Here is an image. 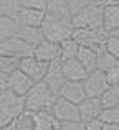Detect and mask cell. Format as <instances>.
Returning a JSON list of instances; mask_svg holds the SVG:
<instances>
[{"instance_id": "cell-1", "label": "cell", "mask_w": 119, "mask_h": 130, "mask_svg": "<svg viewBox=\"0 0 119 130\" xmlns=\"http://www.w3.org/2000/svg\"><path fill=\"white\" fill-rule=\"evenodd\" d=\"M27 110V99L10 89L0 91V127L13 124Z\"/></svg>"}, {"instance_id": "cell-2", "label": "cell", "mask_w": 119, "mask_h": 130, "mask_svg": "<svg viewBox=\"0 0 119 130\" xmlns=\"http://www.w3.org/2000/svg\"><path fill=\"white\" fill-rule=\"evenodd\" d=\"M58 94L48 87L45 81H38L35 86L30 89V92L25 95L27 99V109L33 112H42V110H51Z\"/></svg>"}, {"instance_id": "cell-3", "label": "cell", "mask_w": 119, "mask_h": 130, "mask_svg": "<svg viewBox=\"0 0 119 130\" xmlns=\"http://www.w3.org/2000/svg\"><path fill=\"white\" fill-rule=\"evenodd\" d=\"M42 30L45 33V38L55 43H61L64 40L71 38L74 31V25L71 18H58L46 13L45 20L42 23Z\"/></svg>"}, {"instance_id": "cell-4", "label": "cell", "mask_w": 119, "mask_h": 130, "mask_svg": "<svg viewBox=\"0 0 119 130\" xmlns=\"http://www.w3.org/2000/svg\"><path fill=\"white\" fill-rule=\"evenodd\" d=\"M74 28H103L104 25V5L103 3H89L74 13L73 18Z\"/></svg>"}, {"instance_id": "cell-5", "label": "cell", "mask_w": 119, "mask_h": 130, "mask_svg": "<svg viewBox=\"0 0 119 130\" xmlns=\"http://www.w3.org/2000/svg\"><path fill=\"white\" fill-rule=\"evenodd\" d=\"M108 36H109V33L104 28H74L71 38L76 40L80 43V46L93 48L98 53V51L106 48Z\"/></svg>"}, {"instance_id": "cell-6", "label": "cell", "mask_w": 119, "mask_h": 130, "mask_svg": "<svg viewBox=\"0 0 119 130\" xmlns=\"http://www.w3.org/2000/svg\"><path fill=\"white\" fill-rule=\"evenodd\" d=\"M0 54L2 56H15V58H28L35 56V46H32L30 43H27L25 40L13 36L8 40H2L0 43Z\"/></svg>"}, {"instance_id": "cell-7", "label": "cell", "mask_w": 119, "mask_h": 130, "mask_svg": "<svg viewBox=\"0 0 119 130\" xmlns=\"http://www.w3.org/2000/svg\"><path fill=\"white\" fill-rule=\"evenodd\" d=\"M51 112L55 114V117L58 119L60 122H76L81 120L80 117V107L74 102H70L68 99L58 95L51 107Z\"/></svg>"}, {"instance_id": "cell-8", "label": "cell", "mask_w": 119, "mask_h": 130, "mask_svg": "<svg viewBox=\"0 0 119 130\" xmlns=\"http://www.w3.org/2000/svg\"><path fill=\"white\" fill-rule=\"evenodd\" d=\"M84 87H86V94L88 97H98L101 99L103 94L108 91L109 83H108V77L104 71L96 69L94 73H89V76L84 81Z\"/></svg>"}, {"instance_id": "cell-9", "label": "cell", "mask_w": 119, "mask_h": 130, "mask_svg": "<svg viewBox=\"0 0 119 130\" xmlns=\"http://www.w3.org/2000/svg\"><path fill=\"white\" fill-rule=\"evenodd\" d=\"M45 81L48 84V87L51 89L55 94H60L61 87L64 86L66 83V76H64V71H63V61L61 59H55L48 64V71H46V76H45Z\"/></svg>"}, {"instance_id": "cell-10", "label": "cell", "mask_w": 119, "mask_h": 130, "mask_svg": "<svg viewBox=\"0 0 119 130\" xmlns=\"http://www.w3.org/2000/svg\"><path fill=\"white\" fill-rule=\"evenodd\" d=\"M48 64L50 63H45V61L38 59L35 56H28V58H23L22 63H20V69L30 76L35 83L38 81H43L46 76V71H48Z\"/></svg>"}, {"instance_id": "cell-11", "label": "cell", "mask_w": 119, "mask_h": 130, "mask_svg": "<svg viewBox=\"0 0 119 130\" xmlns=\"http://www.w3.org/2000/svg\"><path fill=\"white\" fill-rule=\"evenodd\" d=\"M78 107H80L81 122H89L94 120V119H99L104 110L103 101L98 97H86L81 104H78Z\"/></svg>"}, {"instance_id": "cell-12", "label": "cell", "mask_w": 119, "mask_h": 130, "mask_svg": "<svg viewBox=\"0 0 119 130\" xmlns=\"http://www.w3.org/2000/svg\"><path fill=\"white\" fill-rule=\"evenodd\" d=\"M33 86H35V81H33L30 76H27L22 69H18V71H15V73L8 74V89H10V91H13L15 94L23 95V97H25Z\"/></svg>"}, {"instance_id": "cell-13", "label": "cell", "mask_w": 119, "mask_h": 130, "mask_svg": "<svg viewBox=\"0 0 119 130\" xmlns=\"http://www.w3.org/2000/svg\"><path fill=\"white\" fill-rule=\"evenodd\" d=\"M58 95L68 99L70 102H74V104H81L88 97L86 87H84V81H66Z\"/></svg>"}, {"instance_id": "cell-14", "label": "cell", "mask_w": 119, "mask_h": 130, "mask_svg": "<svg viewBox=\"0 0 119 130\" xmlns=\"http://www.w3.org/2000/svg\"><path fill=\"white\" fill-rule=\"evenodd\" d=\"M35 58L45 61V63H51L55 59H61L60 43L50 41V40H43L38 46H35Z\"/></svg>"}, {"instance_id": "cell-15", "label": "cell", "mask_w": 119, "mask_h": 130, "mask_svg": "<svg viewBox=\"0 0 119 130\" xmlns=\"http://www.w3.org/2000/svg\"><path fill=\"white\" fill-rule=\"evenodd\" d=\"M63 71H64V76H66L68 81H86V77L89 76L88 69L81 64V61L78 58L64 59L63 61Z\"/></svg>"}, {"instance_id": "cell-16", "label": "cell", "mask_w": 119, "mask_h": 130, "mask_svg": "<svg viewBox=\"0 0 119 130\" xmlns=\"http://www.w3.org/2000/svg\"><path fill=\"white\" fill-rule=\"evenodd\" d=\"M46 17L45 10H35V8H22L18 17V22L25 26H42L43 20Z\"/></svg>"}, {"instance_id": "cell-17", "label": "cell", "mask_w": 119, "mask_h": 130, "mask_svg": "<svg viewBox=\"0 0 119 130\" xmlns=\"http://www.w3.org/2000/svg\"><path fill=\"white\" fill-rule=\"evenodd\" d=\"M17 36L25 40V41L30 43L32 46H38L43 40H46L42 26H25V25H22V28H20V31H18Z\"/></svg>"}, {"instance_id": "cell-18", "label": "cell", "mask_w": 119, "mask_h": 130, "mask_svg": "<svg viewBox=\"0 0 119 130\" xmlns=\"http://www.w3.org/2000/svg\"><path fill=\"white\" fill-rule=\"evenodd\" d=\"M46 13L58 18H73V12L68 5V0H48Z\"/></svg>"}, {"instance_id": "cell-19", "label": "cell", "mask_w": 119, "mask_h": 130, "mask_svg": "<svg viewBox=\"0 0 119 130\" xmlns=\"http://www.w3.org/2000/svg\"><path fill=\"white\" fill-rule=\"evenodd\" d=\"M22 23L15 18H8V17H0V38L8 40L18 35Z\"/></svg>"}, {"instance_id": "cell-20", "label": "cell", "mask_w": 119, "mask_h": 130, "mask_svg": "<svg viewBox=\"0 0 119 130\" xmlns=\"http://www.w3.org/2000/svg\"><path fill=\"white\" fill-rule=\"evenodd\" d=\"M78 59H80L81 64L88 69V73H94V71L98 69V53L93 48L81 46L80 53H78Z\"/></svg>"}, {"instance_id": "cell-21", "label": "cell", "mask_w": 119, "mask_h": 130, "mask_svg": "<svg viewBox=\"0 0 119 130\" xmlns=\"http://www.w3.org/2000/svg\"><path fill=\"white\" fill-rule=\"evenodd\" d=\"M108 33H113L119 28V5H104V25Z\"/></svg>"}, {"instance_id": "cell-22", "label": "cell", "mask_w": 119, "mask_h": 130, "mask_svg": "<svg viewBox=\"0 0 119 130\" xmlns=\"http://www.w3.org/2000/svg\"><path fill=\"white\" fill-rule=\"evenodd\" d=\"M13 124H15L17 130H36V127H38V114L27 109Z\"/></svg>"}, {"instance_id": "cell-23", "label": "cell", "mask_w": 119, "mask_h": 130, "mask_svg": "<svg viewBox=\"0 0 119 130\" xmlns=\"http://www.w3.org/2000/svg\"><path fill=\"white\" fill-rule=\"evenodd\" d=\"M38 114V127L36 130H60L61 122L55 117L51 110H42Z\"/></svg>"}, {"instance_id": "cell-24", "label": "cell", "mask_w": 119, "mask_h": 130, "mask_svg": "<svg viewBox=\"0 0 119 130\" xmlns=\"http://www.w3.org/2000/svg\"><path fill=\"white\" fill-rule=\"evenodd\" d=\"M22 8L23 7L20 3V0H0V13H2V17L18 20Z\"/></svg>"}, {"instance_id": "cell-25", "label": "cell", "mask_w": 119, "mask_h": 130, "mask_svg": "<svg viewBox=\"0 0 119 130\" xmlns=\"http://www.w3.org/2000/svg\"><path fill=\"white\" fill-rule=\"evenodd\" d=\"M61 48V59H73V58H78V53H80V43L73 38H68L64 41L60 43Z\"/></svg>"}, {"instance_id": "cell-26", "label": "cell", "mask_w": 119, "mask_h": 130, "mask_svg": "<svg viewBox=\"0 0 119 130\" xmlns=\"http://www.w3.org/2000/svg\"><path fill=\"white\" fill-rule=\"evenodd\" d=\"M116 64H119V58H116L114 54H111L106 48L98 51V69L99 71H104V73H106L108 69H111V68L116 66Z\"/></svg>"}, {"instance_id": "cell-27", "label": "cell", "mask_w": 119, "mask_h": 130, "mask_svg": "<svg viewBox=\"0 0 119 130\" xmlns=\"http://www.w3.org/2000/svg\"><path fill=\"white\" fill-rule=\"evenodd\" d=\"M20 63L22 59L15 56H0V73L12 74L20 69Z\"/></svg>"}, {"instance_id": "cell-28", "label": "cell", "mask_w": 119, "mask_h": 130, "mask_svg": "<svg viewBox=\"0 0 119 130\" xmlns=\"http://www.w3.org/2000/svg\"><path fill=\"white\" fill-rule=\"evenodd\" d=\"M101 101H103L104 109H108V107H116V105H119V84L108 87V91L103 94Z\"/></svg>"}, {"instance_id": "cell-29", "label": "cell", "mask_w": 119, "mask_h": 130, "mask_svg": "<svg viewBox=\"0 0 119 130\" xmlns=\"http://www.w3.org/2000/svg\"><path fill=\"white\" fill-rule=\"evenodd\" d=\"M99 119L104 122V124H117L119 125V105L104 109Z\"/></svg>"}, {"instance_id": "cell-30", "label": "cell", "mask_w": 119, "mask_h": 130, "mask_svg": "<svg viewBox=\"0 0 119 130\" xmlns=\"http://www.w3.org/2000/svg\"><path fill=\"white\" fill-rule=\"evenodd\" d=\"M23 8H35V10H45L48 7V0H20Z\"/></svg>"}, {"instance_id": "cell-31", "label": "cell", "mask_w": 119, "mask_h": 130, "mask_svg": "<svg viewBox=\"0 0 119 130\" xmlns=\"http://www.w3.org/2000/svg\"><path fill=\"white\" fill-rule=\"evenodd\" d=\"M106 50L109 51L111 54H114L116 58H119V38L109 35L106 40Z\"/></svg>"}, {"instance_id": "cell-32", "label": "cell", "mask_w": 119, "mask_h": 130, "mask_svg": "<svg viewBox=\"0 0 119 130\" xmlns=\"http://www.w3.org/2000/svg\"><path fill=\"white\" fill-rule=\"evenodd\" d=\"M89 3H94V2H93V0H68V5H70L73 15L78 13L80 10H83L84 7H88Z\"/></svg>"}, {"instance_id": "cell-33", "label": "cell", "mask_w": 119, "mask_h": 130, "mask_svg": "<svg viewBox=\"0 0 119 130\" xmlns=\"http://www.w3.org/2000/svg\"><path fill=\"white\" fill-rule=\"evenodd\" d=\"M106 77H108L109 86H116V84H119V64H116V66H113L111 69L106 71Z\"/></svg>"}, {"instance_id": "cell-34", "label": "cell", "mask_w": 119, "mask_h": 130, "mask_svg": "<svg viewBox=\"0 0 119 130\" xmlns=\"http://www.w3.org/2000/svg\"><path fill=\"white\" fill-rule=\"evenodd\" d=\"M60 130H86L84 122L76 120V122H61Z\"/></svg>"}, {"instance_id": "cell-35", "label": "cell", "mask_w": 119, "mask_h": 130, "mask_svg": "<svg viewBox=\"0 0 119 130\" xmlns=\"http://www.w3.org/2000/svg\"><path fill=\"white\" fill-rule=\"evenodd\" d=\"M84 125H86V130H103L104 128V122L101 119H94V120L84 122Z\"/></svg>"}, {"instance_id": "cell-36", "label": "cell", "mask_w": 119, "mask_h": 130, "mask_svg": "<svg viewBox=\"0 0 119 130\" xmlns=\"http://www.w3.org/2000/svg\"><path fill=\"white\" fill-rule=\"evenodd\" d=\"M103 130H119V125L117 124H104Z\"/></svg>"}, {"instance_id": "cell-37", "label": "cell", "mask_w": 119, "mask_h": 130, "mask_svg": "<svg viewBox=\"0 0 119 130\" xmlns=\"http://www.w3.org/2000/svg\"><path fill=\"white\" fill-rule=\"evenodd\" d=\"M0 130H17V127H15V124H8V125H2Z\"/></svg>"}, {"instance_id": "cell-38", "label": "cell", "mask_w": 119, "mask_h": 130, "mask_svg": "<svg viewBox=\"0 0 119 130\" xmlns=\"http://www.w3.org/2000/svg\"><path fill=\"white\" fill-rule=\"evenodd\" d=\"M103 5H119V0H104Z\"/></svg>"}, {"instance_id": "cell-39", "label": "cell", "mask_w": 119, "mask_h": 130, "mask_svg": "<svg viewBox=\"0 0 119 130\" xmlns=\"http://www.w3.org/2000/svg\"><path fill=\"white\" fill-rule=\"evenodd\" d=\"M109 35H113V36H116V38H119V28H116L113 33H109Z\"/></svg>"}, {"instance_id": "cell-40", "label": "cell", "mask_w": 119, "mask_h": 130, "mask_svg": "<svg viewBox=\"0 0 119 130\" xmlns=\"http://www.w3.org/2000/svg\"><path fill=\"white\" fill-rule=\"evenodd\" d=\"M93 2H94V3H103L104 0H93Z\"/></svg>"}]
</instances>
